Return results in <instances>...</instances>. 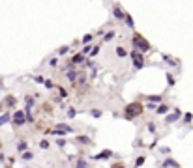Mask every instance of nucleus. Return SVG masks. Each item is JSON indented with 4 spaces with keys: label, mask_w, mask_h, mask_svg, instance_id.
Returning a JSON list of instances; mask_svg holds the SVG:
<instances>
[{
    "label": "nucleus",
    "mask_w": 193,
    "mask_h": 168,
    "mask_svg": "<svg viewBox=\"0 0 193 168\" xmlns=\"http://www.w3.org/2000/svg\"><path fill=\"white\" fill-rule=\"evenodd\" d=\"M126 110H127V112H126L127 118H135V116H137L139 112H141V107H139V105H130V107H127Z\"/></svg>",
    "instance_id": "nucleus-2"
},
{
    "label": "nucleus",
    "mask_w": 193,
    "mask_h": 168,
    "mask_svg": "<svg viewBox=\"0 0 193 168\" xmlns=\"http://www.w3.org/2000/svg\"><path fill=\"white\" fill-rule=\"evenodd\" d=\"M88 41H92V36H90V34H86V36L83 38V43H88Z\"/></svg>",
    "instance_id": "nucleus-19"
},
{
    "label": "nucleus",
    "mask_w": 193,
    "mask_h": 168,
    "mask_svg": "<svg viewBox=\"0 0 193 168\" xmlns=\"http://www.w3.org/2000/svg\"><path fill=\"white\" fill-rule=\"evenodd\" d=\"M23 159H25V161H30V159H32V153H30V151H25V153H23Z\"/></svg>",
    "instance_id": "nucleus-14"
},
{
    "label": "nucleus",
    "mask_w": 193,
    "mask_h": 168,
    "mask_svg": "<svg viewBox=\"0 0 193 168\" xmlns=\"http://www.w3.org/2000/svg\"><path fill=\"white\" fill-rule=\"evenodd\" d=\"M133 45L137 47V49H141L142 52H145V51H148V49H150L148 41H146V39H142L141 36H133Z\"/></svg>",
    "instance_id": "nucleus-1"
},
{
    "label": "nucleus",
    "mask_w": 193,
    "mask_h": 168,
    "mask_svg": "<svg viewBox=\"0 0 193 168\" xmlns=\"http://www.w3.org/2000/svg\"><path fill=\"white\" fill-rule=\"evenodd\" d=\"M167 80H169L171 86H174V77H173V75H167Z\"/></svg>",
    "instance_id": "nucleus-17"
},
{
    "label": "nucleus",
    "mask_w": 193,
    "mask_h": 168,
    "mask_svg": "<svg viewBox=\"0 0 193 168\" xmlns=\"http://www.w3.org/2000/svg\"><path fill=\"white\" fill-rule=\"evenodd\" d=\"M71 62H73V64H81V62H83V54H77V56H73V60H71Z\"/></svg>",
    "instance_id": "nucleus-11"
},
{
    "label": "nucleus",
    "mask_w": 193,
    "mask_h": 168,
    "mask_svg": "<svg viewBox=\"0 0 193 168\" xmlns=\"http://www.w3.org/2000/svg\"><path fill=\"white\" fill-rule=\"evenodd\" d=\"M39 148H43V150L49 148V142H45V140H43V142H39Z\"/></svg>",
    "instance_id": "nucleus-24"
},
{
    "label": "nucleus",
    "mask_w": 193,
    "mask_h": 168,
    "mask_svg": "<svg viewBox=\"0 0 193 168\" xmlns=\"http://www.w3.org/2000/svg\"><path fill=\"white\" fill-rule=\"evenodd\" d=\"M131 58H133V62H135V67L141 69V67H142V64H145V62H142V58H141V56L135 52V51H131Z\"/></svg>",
    "instance_id": "nucleus-5"
},
{
    "label": "nucleus",
    "mask_w": 193,
    "mask_h": 168,
    "mask_svg": "<svg viewBox=\"0 0 193 168\" xmlns=\"http://www.w3.org/2000/svg\"><path fill=\"white\" fill-rule=\"evenodd\" d=\"M0 108H2V105H0Z\"/></svg>",
    "instance_id": "nucleus-28"
},
{
    "label": "nucleus",
    "mask_w": 193,
    "mask_h": 168,
    "mask_svg": "<svg viewBox=\"0 0 193 168\" xmlns=\"http://www.w3.org/2000/svg\"><path fill=\"white\" fill-rule=\"evenodd\" d=\"M114 38V32H109V34H107V36H105V41H111Z\"/></svg>",
    "instance_id": "nucleus-22"
},
{
    "label": "nucleus",
    "mask_w": 193,
    "mask_h": 168,
    "mask_svg": "<svg viewBox=\"0 0 193 168\" xmlns=\"http://www.w3.org/2000/svg\"><path fill=\"white\" fill-rule=\"evenodd\" d=\"M178 118H180V110L176 108V112H174V114H171V116H167V123H173V122H176Z\"/></svg>",
    "instance_id": "nucleus-6"
},
{
    "label": "nucleus",
    "mask_w": 193,
    "mask_h": 168,
    "mask_svg": "<svg viewBox=\"0 0 193 168\" xmlns=\"http://www.w3.org/2000/svg\"><path fill=\"white\" fill-rule=\"evenodd\" d=\"M54 133L56 135H64V133H71V127H68V125H64V123H58L54 127Z\"/></svg>",
    "instance_id": "nucleus-4"
},
{
    "label": "nucleus",
    "mask_w": 193,
    "mask_h": 168,
    "mask_svg": "<svg viewBox=\"0 0 193 168\" xmlns=\"http://www.w3.org/2000/svg\"><path fill=\"white\" fill-rule=\"evenodd\" d=\"M58 52H60V54H66V52H68V47H62Z\"/></svg>",
    "instance_id": "nucleus-27"
},
{
    "label": "nucleus",
    "mask_w": 193,
    "mask_h": 168,
    "mask_svg": "<svg viewBox=\"0 0 193 168\" xmlns=\"http://www.w3.org/2000/svg\"><path fill=\"white\" fill-rule=\"evenodd\" d=\"M56 90H58V92H60V95H62V97H68V94H66V90H64V88H60V86H58Z\"/></svg>",
    "instance_id": "nucleus-21"
},
{
    "label": "nucleus",
    "mask_w": 193,
    "mask_h": 168,
    "mask_svg": "<svg viewBox=\"0 0 193 168\" xmlns=\"http://www.w3.org/2000/svg\"><path fill=\"white\" fill-rule=\"evenodd\" d=\"M124 19H126V24H127V26H133V19H131L130 15H124Z\"/></svg>",
    "instance_id": "nucleus-12"
},
{
    "label": "nucleus",
    "mask_w": 193,
    "mask_h": 168,
    "mask_svg": "<svg viewBox=\"0 0 193 168\" xmlns=\"http://www.w3.org/2000/svg\"><path fill=\"white\" fill-rule=\"evenodd\" d=\"M113 11H114V15H116L118 19H124V13L120 11V8H118V6H114V10H113Z\"/></svg>",
    "instance_id": "nucleus-8"
},
{
    "label": "nucleus",
    "mask_w": 193,
    "mask_h": 168,
    "mask_svg": "<svg viewBox=\"0 0 193 168\" xmlns=\"http://www.w3.org/2000/svg\"><path fill=\"white\" fill-rule=\"evenodd\" d=\"M116 54H118V56H126V51L120 47V49H116Z\"/></svg>",
    "instance_id": "nucleus-20"
},
{
    "label": "nucleus",
    "mask_w": 193,
    "mask_h": 168,
    "mask_svg": "<svg viewBox=\"0 0 193 168\" xmlns=\"http://www.w3.org/2000/svg\"><path fill=\"white\" fill-rule=\"evenodd\" d=\"M111 157V151L109 150H105V151H101L99 155H96V159H109Z\"/></svg>",
    "instance_id": "nucleus-7"
},
{
    "label": "nucleus",
    "mask_w": 193,
    "mask_h": 168,
    "mask_svg": "<svg viewBox=\"0 0 193 168\" xmlns=\"http://www.w3.org/2000/svg\"><path fill=\"white\" fill-rule=\"evenodd\" d=\"M148 99H150V101H161V97H159V95H150Z\"/></svg>",
    "instance_id": "nucleus-23"
},
{
    "label": "nucleus",
    "mask_w": 193,
    "mask_h": 168,
    "mask_svg": "<svg viewBox=\"0 0 193 168\" xmlns=\"http://www.w3.org/2000/svg\"><path fill=\"white\" fill-rule=\"evenodd\" d=\"M13 122H15V125H23L25 123V112L23 110H17L15 114H13Z\"/></svg>",
    "instance_id": "nucleus-3"
},
{
    "label": "nucleus",
    "mask_w": 193,
    "mask_h": 168,
    "mask_svg": "<svg viewBox=\"0 0 193 168\" xmlns=\"http://www.w3.org/2000/svg\"><path fill=\"white\" fill-rule=\"evenodd\" d=\"M8 120H10V116H8V114H4V116H0V125H4V123H6V122H8Z\"/></svg>",
    "instance_id": "nucleus-13"
},
{
    "label": "nucleus",
    "mask_w": 193,
    "mask_h": 168,
    "mask_svg": "<svg viewBox=\"0 0 193 168\" xmlns=\"http://www.w3.org/2000/svg\"><path fill=\"white\" fill-rule=\"evenodd\" d=\"M68 116H69V118H73V116H75V110H73V108H69V110H68Z\"/></svg>",
    "instance_id": "nucleus-25"
},
{
    "label": "nucleus",
    "mask_w": 193,
    "mask_h": 168,
    "mask_svg": "<svg viewBox=\"0 0 193 168\" xmlns=\"http://www.w3.org/2000/svg\"><path fill=\"white\" fill-rule=\"evenodd\" d=\"M163 166H178V163H176V161H173V159H167L165 163H163Z\"/></svg>",
    "instance_id": "nucleus-10"
},
{
    "label": "nucleus",
    "mask_w": 193,
    "mask_h": 168,
    "mask_svg": "<svg viewBox=\"0 0 193 168\" xmlns=\"http://www.w3.org/2000/svg\"><path fill=\"white\" fill-rule=\"evenodd\" d=\"M79 142H83V144H88V142H90V138H88V136H79Z\"/></svg>",
    "instance_id": "nucleus-16"
},
{
    "label": "nucleus",
    "mask_w": 193,
    "mask_h": 168,
    "mask_svg": "<svg viewBox=\"0 0 193 168\" xmlns=\"http://www.w3.org/2000/svg\"><path fill=\"white\" fill-rule=\"evenodd\" d=\"M92 116H94V118H99V116H101V112H99L98 108H94V110H92Z\"/></svg>",
    "instance_id": "nucleus-18"
},
{
    "label": "nucleus",
    "mask_w": 193,
    "mask_h": 168,
    "mask_svg": "<svg viewBox=\"0 0 193 168\" xmlns=\"http://www.w3.org/2000/svg\"><path fill=\"white\" fill-rule=\"evenodd\" d=\"M17 148H19V150H25V148H26V142H19Z\"/></svg>",
    "instance_id": "nucleus-26"
},
{
    "label": "nucleus",
    "mask_w": 193,
    "mask_h": 168,
    "mask_svg": "<svg viewBox=\"0 0 193 168\" xmlns=\"http://www.w3.org/2000/svg\"><path fill=\"white\" fill-rule=\"evenodd\" d=\"M167 110H169V108L165 107V105H159V107H158V108H156V112H158V114H165V112H167Z\"/></svg>",
    "instance_id": "nucleus-9"
},
{
    "label": "nucleus",
    "mask_w": 193,
    "mask_h": 168,
    "mask_svg": "<svg viewBox=\"0 0 193 168\" xmlns=\"http://www.w3.org/2000/svg\"><path fill=\"white\" fill-rule=\"evenodd\" d=\"M68 79H69V80H75V79H77V73L69 71V73H68Z\"/></svg>",
    "instance_id": "nucleus-15"
}]
</instances>
